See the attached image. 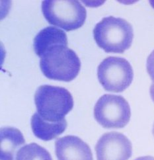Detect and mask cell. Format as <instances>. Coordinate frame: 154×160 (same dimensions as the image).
Wrapping results in <instances>:
<instances>
[{
	"label": "cell",
	"instance_id": "cell-1",
	"mask_svg": "<svg viewBox=\"0 0 154 160\" xmlns=\"http://www.w3.org/2000/svg\"><path fill=\"white\" fill-rule=\"evenodd\" d=\"M40 68L44 75L56 81L70 82L81 69V61L67 45H55L46 50L40 56Z\"/></svg>",
	"mask_w": 154,
	"mask_h": 160
},
{
	"label": "cell",
	"instance_id": "cell-2",
	"mask_svg": "<svg viewBox=\"0 0 154 160\" xmlns=\"http://www.w3.org/2000/svg\"><path fill=\"white\" fill-rule=\"evenodd\" d=\"M93 37L98 47L105 52L122 54L132 45L134 30L127 20L109 16L95 25Z\"/></svg>",
	"mask_w": 154,
	"mask_h": 160
},
{
	"label": "cell",
	"instance_id": "cell-3",
	"mask_svg": "<svg viewBox=\"0 0 154 160\" xmlns=\"http://www.w3.org/2000/svg\"><path fill=\"white\" fill-rule=\"evenodd\" d=\"M37 112L44 119L58 122L65 118L73 107V99L70 91L64 88L43 85L35 94Z\"/></svg>",
	"mask_w": 154,
	"mask_h": 160
},
{
	"label": "cell",
	"instance_id": "cell-4",
	"mask_svg": "<svg viewBox=\"0 0 154 160\" xmlns=\"http://www.w3.org/2000/svg\"><path fill=\"white\" fill-rule=\"evenodd\" d=\"M45 19L52 25L67 31L82 27L87 18V11L75 0H46L42 3Z\"/></svg>",
	"mask_w": 154,
	"mask_h": 160
},
{
	"label": "cell",
	"instance_id": "cell-5",
	"mask_svg": "<svg viewBox=\"0 0 154 160\" xmlns=\"http://www.w3.org/2000/svg\"><path fill=\"white\" fill-rule=\"evenodd\" d=\"M130 117L131 110L128 102L120 95H102L94 107V117L105 128H122L129 122Z\"/></svg>",
	"mask_w": 154,
	"mask_h": 160
},
{
	"label": "cell",
	"instance_id": "cell-6",
	"mask_svg": "<svg viewBox=\"0 0 154 160\" xmlns=\"http://www.w3.org/2000/svg\"><path fill=\"white\" fill-rule=\"evenodd\" d=\"M98 79L106 91L122 92L132 83L134 71L129 62L121 57L110 56L102 60L97 68Z\"/></svg>",
	"mask_w": 154,
	"mask_h": 160
},
{
	"label": "cell",
	"instance_id": "cell-7",
	"mask_svg": "<svg viewBox=\"0 0 154 160\" xmlns=\"http://www.w3.org/2000/svg\"><path fill=\"white\" fill-rule=\"evenodd\" d=\"M95 152L97 160H128L132 156V146L123 134L111 132L99 138Z\"/></svg>",
	"mask_w": 154,
	"mask_h": 160
},
{
	"label": "cell",
	"instance_id": "cell-8",
	"mask_svg": "<svg viewBox=\"0 0 154 160\" xmlns=\"http://www.w3.org/2000/svg\"><path fill=\"white\" fill-rule=\"evenodd\" d=\"M55 153L58 160H93L89 145L76 136H66L57 139Z\"/></svg>",
	"mask_w": 154,
	"mask_h": 160
},
{
	"label": "cell",
	"instance_id": "cell-9",
	"mask_svg": "<svg viewBox=\"0 0 154 160\" xmlns=\"http://www.w3.org/2000/svg\"><path fill=\"white\" fill-rule=\"evenodd\" d=\"M66 127V118L58 122H50L44 119L38 112L34 114L31 118V128L34 135L44 141L56 138L64 132Z\"/></svg>",
	"mask_w": 154,
	"mask_h": 160
},
{
	"label": "cell",
	"instance_id": "cell-10",
	"mask_svg": "<svg viewBox=\"0 0 154 160\" xmlns=\"http://www.w3.org/2000/svg\"><path fill=\"white\" fill-rule=\"evenodd\" d=\"M1 160H15L19 148L25 144L21 131L13 127H3L0 131Z\"/></svg>",
	"mask_w": 154,
	"mask_h": 160
},
{
	"label": "cell",
	"instance_id": "cell-11",
	"mask_svg": "<svg viewBox=\"0 0 154 160\" xmlns=\"http://www.w3.org/2000/svg\"><path fill=\"white\" fill-rule=\"evenodd\" d=\"M67 45L66 32L55 27H47L40 31L33 41L34 50L38 56L44 51L55 45Z\"/></svg>",
	"mask_w": 154,
	"mask_h": 160
},
{
	"label": "cell",
	"instance_id": "cell-12",
	"mask_svg": "<svg viewBox=\"0 0 154 160\" xmlns=\"http://www.w3.org/2000/svg\"><path fill=\"white\" fill-rule=\"evenodd\" d=\"M16 160H52L50 153L36 143H31L20 148Z\"/></svg>",
	"mask_w": 154,
	"mask_h": 160
},
{
	"label": "cell",
	"instance_id": "cell-13",
	"mask_svg": "<svg viewBox=\"0 0 154 160\" xmlns=\"http://www.w3.org/2000/svg\"><path fill=\"white\" fill-rule=\"evenodd\" d=\"M146 67L147 73L150 75L153 83H154V50L148 56Z\"/></svg>",
	"mask_w": 154,
	"mask_h": 160
},
{
	"label": "cell",
	"instance_id": "cell-14",
	"mask_svg": "<svg viewBox=\"0 0 154 160\" xmlns=\"http://www.w3.org/2000/svg\"><path fill=\"white\" fill-rule=\"evenodd\" d=\"M150 93L151 98L153 101L154 102V83H152L151 85L150 89Z\"/></svg>",
	"mask_w": 154,
	"mask_h": 160
},
{
	"label": "cell",
	"instance_id": "cell-15",
	"mask_svg": "<svg viewBox=\"0 0 154 160\" xmlns=\"http://www.w3.org/2000/svg\"><path fill=\"white\" fill-rule=\"evenodd\" d=\"M135 160H154V158L152 156H144V157H140L136 159Z\"/></svg>",
	"mask_w": 154,
	"mask_h": 160
},
{
	"label": "cell",
	"instance_id": "cell-16",
	"mask_svg": "<svg viewBox=\"0 0 154 160\" xmlns=\"http://www.w3.org/2000/svg\"><path fill=\"white\" fill-rule=\"evenodd\" d=\"M152 132H153V136H154V124H153V130H152Z\"/></svg>",
	"mask_w": 154,
	"mask_h": 160
}]
</instances>
